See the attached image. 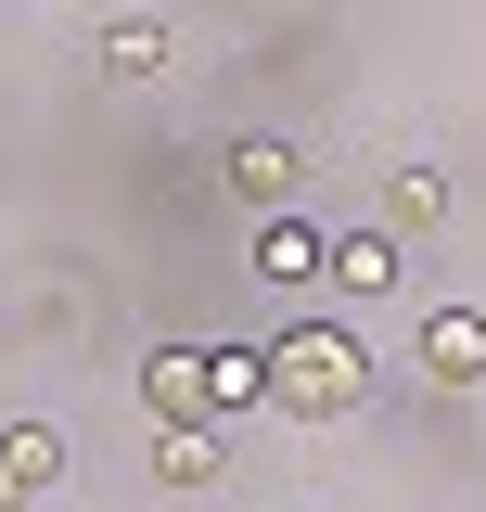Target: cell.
Masks as SVG:
<instances>
[{
  "mask_svg": "<svg viewBox=\"0 0 486 512\" xmlns=\"http://www.w3.org/2000/svg\"><path fill=\"white\" fill-rule=\"evenodd\" d=\"M371 397V346L346 320H295L282 346H269V410H295V423H333V410H359Z\"/></svg>",
  "mask_w": 486,
  "mask_h": 512,
  "instance_id": "1",
  "label": "cell"
},
{
  "mask_svg": "<svg viewBox=\"0 0 486 512\" xmlns=\"http://www.w3.org/2000/svg\"><path fill=\"white\" fill-rule=\"evenodd\" d=\"M141 397H154V423H218V346H154Z\"/></svg>",
  "mask_w": 486,
  "mask_h": 512,
  "instance_id": "2",
  "label": "cell"
},
{
  "mask_svg": "<svg viewBox=\"0 0 486 512\" xmlns=\"http://www.w3.org/2000/svg\"><path fill=\"white\" fill-rule=\"evenodd\" d=\"M295 180H307V154L282 141V128H243V141H231V192L256 205V218H282V205H295Z\"/></svg>",
  "mask_w": 486,
  "mask_h": 512,
  "instance_id": "3",
  "label": "cell"
},
{
  "mask_svg": "<svg viewBox=\"0 0 486 512\" xmlns=\"http://www.w3.org/2000/svg\"><path fill=\"white\" fill-rule=\"evenodd\" d=\"M243 269L295 295V282H333V244H320V218H295V205H282V218H256V256H243Z\"/></svg>",
  "mask_w": 486,
  "mask_h": 512,
  "instance_id": "4",
  "label": "cell"
},
{
  "mask_svg": "<svg viewBox=\"0 0 486 512\" xmlns=\"http://www.w3.org/2000/svg\"><path fill=\"white\" fill-rule=\"evenodd\" d=\"M397 282H410V256H397V231H384V218H371V231H333V295H397Z\"/></svg>",
  "mask_w": 486,
  "mask_h": 512,
  "instance_id": "5",
  "label": "cell"
},
{
  "mask_svg": "<svg viewBox=\"0 0 486 512\" xmlns=\"http://www.w3.org/2000/svg\"><path fill=\"white\" fill-rule=\"evenodd\" d=\"M52 487H64V436L52 423H13V436H0V512L52 500Z\"/></svg>",
  "mask_w": 486,
  "mask_h": 512,
  "instance_id": "6",
  "label": "cell"
},
{
  "mask_svg": "<svg viewBox=\"0 0 486 512\" xmlns=\"http://www.w3.org/2000/svg\"><path fill=\"white\" fill-rule=\"evenodd\" d=\"M218 474H231V448H218V423H154V487H218Z\"/></svg>",
  "mask_w": 486,
  "mask_h": 512,
  "instance_id": "7",
  "label": "cell"
},
{
  "mask_svg": "<svg viewBox=\"0 0 486 512\" xmlns=\"http://www.w3.org/2000/svg\"><path fill=\"white\" fill-rule=\"evenodd\" d=\"M423 384H486V320L474 308H435L423 320Z\"/></svg>",
  "mask_w": 486,
  "mask_h": 512,
  "instance_id": "8",
  "label": "cell"
},
{
  "mask_svg": "<svg viewBox=\"0 0 486 512\" xmlns=\"http://www.w3.org/2000/svg\"><path fill=\"white\" fill-rule=\"evenodd\" d=\"M167 52H180V39H167V13H116V26H103V77H128V90H141V77H167Z\"/></svg>",
  "mask_w": 486,
  "mask_h": 512,
  "instance_id": "9",
  "label": "cell"
},
{
  "mask_svg": "<svg viewBox=\"0 0 486 512\" xmlns=\"http://www.w3.org/2000/svg\"><path fill=\"white\" fill-rule=\"evenodd\" d=\"M448 218V167L410 154V167H384V231H435Z\"/></svg>",
  "mask_w": 486,
  "mask_h": 512,
  "instance_id": "10",
  "label": "cell"
}]
</instances>
